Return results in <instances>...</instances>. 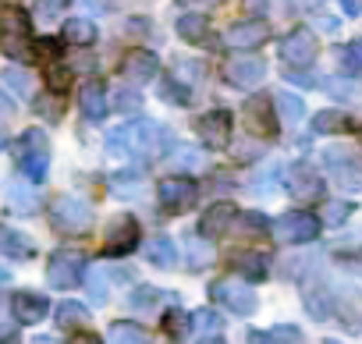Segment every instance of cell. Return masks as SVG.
<instances>
[{
  "label": "cell",
  "instance_id": "obj_1",
  "mask_svg": "<svg viewBox=\"0 0 362 344\" xmlns=\"http://www.w3.org/2000/svg\"><path fill=\"white\" fill-rule=\"evenodd\" d=\"M174 138L163 124L156 121H132L121 124L117 131H110L107 149L114 156H128V160H160L163 153H170Z\"/></svg>",
  "mask_w": 362,
  "mask_h": 344
},
{
  "label": "cell",
  "instance_id": "obj_2",
  "mask_svg": "<svg viewBox=\"0 0 362 344\" xmlns=\"http://www.w3.org/2000/svg\"><path fill=\"white\" fill-rule=\"evenodd\" d=\"M15 163L29 182H43L50 170V138L40 128H29L25 135H18L15 142Z\"/></svg>",
  "mask_w": 362,
  "mask_h": 344
},
{
  "label": "cell",
  "instance_id": "obj_3",
  "mask_svg": "<svg viewBox=\"0 0 362 344\" xmlns=\"http://www.w3.org/2000/svg\"><path fill=\"white\" fill-rule=\"evenodd\" d=\"M323 163L341 189H362V149L355 146H327Z\"/></svg>",
  "mask_w": 362,
  "mask_h": 344
},
{
  "label": "cell",
  "instance_id": "obj_4",
  "mask_svg": "<svg viewBox=\"0 0 362 344\" xmlns=\"http://www.w3.org/2000/svg\"><path fill=\"white\" fill-rule=\"evenodd\" d=\"M50 220L61 235H86L93 227V206L78 196H57L50 206Z\"/></svg>",
  "mask_w": 362,
  "mask_h": 344
},
{
  "label": "cell",
  "instance_id": "obj_5",
  "mask_svg": "<svg viewBox=\"0 0 362 344\" xmlns=\"http://www.w3.org/2000/svg\"><path fill=\"white\" fill-rule=\"evenodd\" d=\"M320 227H323L320 217H313L305 210H288V213H281L274 220V238L281 245H305V242H313L320 235Z\"/></svg>",
  "mask_w": 362,
  "mask_h": 344
},
{
  "label": "cell",
  "instance_id": "obj_6",
  "mask_svg": "<svg viewBox=\"0 0 362 344\" xmlns=\"http://www.w3.org/2000/svg\"><path fill=\"white\" fill-rule=\"evenodd\" d=\"M210 295H214V302H221L228 312H235V316H252L256 312V291H252V284H245V280H238V277H228V280H217V284H210Z\"/></svg>",
  "mask_w": 362,
  "mask_h": 344
},
{
  "label": "cell",
  "instance_id": "obj_7",
  "mask_svg": "<svg viewBox=\"0 0 362 344\" xmlns=\"http://www.w3.org/2000/svg\"><path fill=\"white\" fill-rule=\"evenodd\" d=\"M82 277H86V259H82V252L61 249V252L50 256V263H47V280H50L54 287L71 291V287L82 284Z\"/></svg>",
  "mask_w": 362,
  "mask_h": 344
},
{
  "label": "cell",
  "instance_id": "obj_8",
  "mask_svg": "<svg viewBox=\"0 0 362 344\" xmlns=\"http://www.w3.org/2000/svg\"><path fill=\"white\" fill-rule=\"evenodd\" d=\"M196 199H199V185L192 182V178H185V174H174V178H163L160 182V206L167 210V213H189L192 206H196Z\"/></svg>",
  "mask_w": 362,
  "mask_h": 344
},
{
  "label": "cell",
  "instance_id": "obj_9",
  "mask_svg": "<svg viewBox=\"0 0 362 344\" xmlns=\"http://www.w3.org/2000/svg\"><path fill=\"white\" fill-rule=\"evenodd\" d=\"M224 78L235 89H256L267 78V61L259 54H238V57H231L224 64Z\"/></svg>",
  "mask_w": 362,
  "mask_h": 344
},
{
  "label": "cell",
  "instance_id": "obj_10",
  "mask_svg": "<svg viewBox=\"0 0 362 344\" xmlns=\"http://www.w3.org/2000/svg\"><path fill=\"white\" fill-rule=\"evenodd\" d=\"M316 36L309 29H291L284 40H281V61L288 68H309L316 61Z\"/></svg>",
  "mask_w": 362,
  "mask_h": 344
},
{
  "label": "cell",
  "instance_id": "obj_11",
  "mask_svg": "<svg viewBox=\"0 0 362 344\" xmlns=\"http://www.w3.org/2000/svg\"><path fill=\"white\" fill-rule=\"evenodd\" d=\"M270 40V25L263 18H245V22H231L224 29V47L231 50H256L259 43Z\"/></svg>",
  "mask_w": 362,
  "mask_h": 344
},
{
  "label": "cell",
  "instance_id": "obj_12",
  "mask_svg": "<svg viewBox=\"0 0 362 344\" xmlns=\"http://www.w3.org/2000/svg\"><path fill=\"white\" fill-rule=\"evenodd\" d=\"M139 249V220L132 213H117L107 224V252L110 256H128Z\"/></svg>",
  "mask_w": 362,
  "mask_h": 344
},
{
  "label": "cell",
  "instance_id": "obj_13",
  "mask_svg": "<svg viewBox=\"0 0 362 344\" xmlns=\"http://www.w3.org/2000/svg\"><path fill=\"white\" fill-rule=\"evenodd\" d=\"M281 182L298 199H316L323 192V178L316 174V167H309V163H291L284 174H281Z\"/></svg>",
  "mask_w": 362,
  "mask_h": 344
},
{
  "label": "cell",
  "instance_id": "obj_14",
  "mask_svg": "<svg viewBox=\"0 0 362 344\" xmlns=\"http://www.w3.org/2000/svg\"><path fill=\"white\" fill-rule=\"evenodd\" d=\"M196 135L210 149H224L231 142V114L228 110H210L196 121Z\"/></svg>",
  "mask_w": 362,
  "mask_h": 344
},
{
  "label": "cell",
  "instance_id": "obj_15",
  "mask_svg": "<svg viewBox=\"0 0 362 344\" xmlns=\"http://www.w3.org/2000/svg\"><path fill=\"white\" fill-rule=\"evenodd\" d=\"M0 50L8 57H25L29 54V22L22 11H8L4 32H0Z\"/></svg>",
  "mask_w": 362,
  "mask_h": 344
},
{
  "label": "cell",
  "instance_id": "obj_16",
  "mask_svg": "<svg viewBox=\"0 0 362 344\" xmlns=\"http://www.w3.org/2000/svg\"><path fill=\"white\" fill-rule=\"evenodd\" d=\"M47 312H50L47 295H40V291H15V295H11V316H15L18 323H25V326L43 323Z\"/></svg>",
  "mask_w": 362,
  "mask_h": 344
},
{
  "label": "cell",
  "instance_id": "obj_17",
  "mask_svg": "<svg viewBox=\"0 0 362 344\" xmlns=\"http://www.w3.org/2000/svg\"><path fill=\"white\" fill-rule=\"evenodd\" d=\"M156 75H160V61H156V54H149V50H132V54L121 61V78H128L132 85L153 82Z\"/></svg>",
  "mask_w": 362,
  "mask_h": 344
},
{
  "label": "cell",
  "instance_id": "obj_18",
  "mask_svg": "<svg viewBox=\"0 0 362 344\" xmlns=\"http://www.w3.org/2000/svg\"><path fill=\"white\" fill-rule=\"evenodd\" d=\"M78 107H82V117H89V121H103L107 110H110V100H107L103 82H96V78L86 82L82 93H78Z\"/></svg>",
  "mask_w": 362,
  "mask_h": 344
},
{
  "label": "cell",
  "instance_id": "obj_19",
  "mask_svg": "<svg viewBox=\"0 0 362 344\" xmlns=\"http://www.w3.org/2000/svg\"><path fill=\"white\" fill-rule=\"evenodd\" d=\"M274 110L277 107H270L267 100H249L245 103V121H249V128H252V135H274Z\"/></svg>",
  "mask_w": 362,
  "mask_h": 344
},
{
  "label": "cell",
  "instance_id": "obj_20",
  "mask_svg": "<svg viewBox=\"0 0 362 344\" xmlns=\"http://www.w3.org/2000/svg\"><path fill=\"white\" fill-rule=\"evenodd\" d=\"M235 217H238V210H235L231 203H217V206H210V210L203 213L199 231H203V235H224L228 227H235Z\"/></svg>",
  "mask_w": 362,
  "mask_h": 344
},
{
  "label": "cell",
  "instance_id": "obj_21",
  "mask_svg": "<svg viewBox=\"0 0 362 344\" xmlns=\"http://www.w3.org/2000/svg\"><path fill=\"white\" fill-rule=\"evenodd\" d=\"M146 259H149L153 266H160V270H170V266H177V245H174V238H167V235H156V238L146 245Z\"/></svg>",
  "mask_w": 362,
  "mask_h": 344
},
{
  "label": "cell",
  "instance_id": "obj_22",
  "mask_svg": "<svg viewBox=\"0 0 362 344\" xmlns=\"http://www.w3.org/2000/svg\"><path fill=\"white\" fill-rule=\"evenodd\" d=\"M231 263H235V270L242 277H252V280H267L270 277V259L263 252H238Z\"/></svg>",
  "mask_w": 362,
  "mask_h": 344
},
{
  "label": "cell",
  "instance_id": "obj_23",
  "mask_svg": "<svg viewBox=\"0 0 362 344\" xmlns=\"http://www.w3.org/2000/svg\"><path fill=\"white\" fill-rule=\"evenodd\" d=\"M0 252L11 256V259H29L33 256V242L18 231H11L8 224H0Z\"/></svg>",
  "mask_w": 362,
  "mask_h": 344
},
{
  "label": "cell",
  "instance_id": "obj_24",
  "mask_svg": "<svg viewBox=\"0 0 362 344\" xmlns=\"http://www.w3.org/2000/svg\"><path fill=\"white\" fill-rule=\"evenodd\" d=\"M274 103H277V117H281L284 124H298V121L305 117L302 96H295V93H288V89H281V93L274 96Z\"/></svg>",
  "mask_w": 362,
  "mask_h": 344
},
{
  "label": "cell",
  "instance_id": "obj_25",
  "mask_svg": "<svg viewBox=\"0 0 362 344\" xmlns=\"http://www.w3.org/2000/svg\"><path fill=\"white\" fill-rule=\"evenodd\" d=\"M54 319H57L61 330H75V326H86L89 323V309L82 302H61L54 309Z\"/></svg>",
  "mask_w": 362,
  "mask_h": 344
},
{
  "label": "cell",
  "instance_id": "obj_26",
  "mask_svg": "<svg viewBox=\"0 0 362 344\" xmlns=\"http://www.w3.org/2000/svg\"><path fill=\"white\" fill-rule=\"evenodd\" d=\"M110 344H149V333L139 326V323H128V319H117L110 323Z\"/></svg>",
  "mask_w": 362,
  "mask_h": 344
},
{
  "label": "cell",
  "instance_id": "obj_27",
  "mask_svg": "<svg viewBox=\"0 0 362 344\" xmlns=\"http://www.w3.org/2000/svg\"><path fill=\"white\" fill-rule=\"evenodd\" d=\"M174 29H177V36L185 40V43H199L210 32V22H206V15H181L174 22Z\"/></svg>",
  "mask_w": 362,
  "mask_h": 344
},
{
  "label": "cell",
  "instance_id": "obj_28",
  "mask_svg": "<svg viewBox=\"0 0 362 344\" xmlns=\"http://www.w3.org/2000/svg\"><path fill=\"white\" fill-rule=\"evenodd\" d=\"M64 40L75 43V47H89V43H96V25L89 18H68L64 22Z\"/></svg>",
  "mask_w": 362,
  "mask_h": 344
},
{
  "label": "cell",
  "instance_id": "obj_29",
  "mask_svg": "<svg viewBox=\"0 0 362 344\" xmlns=\"http://www.w3.org/2000/svg\"><path fill=\"white\" fill-rule=\"evenodd\" d=\"M344 128H351V121H348L341 110H320V114L313 117V131H316V135H337V131H344Z\"/></svg>",
  "mask_w": 362,
  "mask_h": 344
},
{
  "label": "cell",
  "instance_id": "obj_30",
  "mask_svg": "<svg viewBox=\"0 0 362 344\" xmlns=\"http://www.w3.org/2000/svg\"><path fill=\"white\" fill-rule=\"evenodd\" d=\"M8 203H11L18 213H33V210L40 206V196H36L29 185H22V182H8Z\"/></svg>",
  "mask_w": 362,
  "mask_h": 344
},
{
  "label": "cell",
  "instance_id": "obj_31",
  "mask_svg": "<svg viewBox=\"0 0 362 344\" xmlns=\"http://www.w3.org/2000/svg\"><path fill=\"white\" fill-rule=\"evenodd\" d=\"M163 330H167L174 340L189 337V333H192V316H189L185 309H170V312L163 316Z\"/></svg>",
  "mask_w": 362,
  "mask_h": 344
},
{
  "label": "cell",
  "instance_id": "obj_32",
  "mask_svg": "<svg viewBox=\"0 0 362 344\" xmlns=\"http://www.w3.org/2000/svg\"><path fill=\"white\" fill-rule=\"evenodd\" d=\"M210 263H214V249H210L203 238L192 235V238H189V266H192V270H206Z\"/></svg>",
  "mask_w": 362,
  "mask_h": 344
},
{
  "label": "cell",
  "instance_id": "obj_33",
  "mask_svg": "<svg viewBox=\"0 0 362 344\" xmlns=\"http://www.w3.org/2000/svg\"><path fill=\"white\" fill-rule=\"evenodd\" d=\"M334 263H337L341 270H348L351 277H362V245H355V249H341V252H334Z\"/></svg>",
  "mask_w": 362,
  "mask_h": 344
},
{
  "label": "cell",
  "instance_id": "obj_34",
  "mask_svg": "<svg viewBox=\"0 0 362 344\" xmlns=\"http://www.w3.org/2000/svg\"><path fill=\"white\" fill-rule=\"evenodd\" d=\"M221 312H214V309H199V312H192V330L196 333H217L221 330Z\"/></svg>",
  "mask_w": 362,
  "mask_h": 344
},
{
  "label": "cell",
  "instance_id": "obj_35",
  "mask_svg": "<svg viewBox=\"0 0 362 344\" xmlns=\"http://www.w3.org/2000/svg\"><path fill=\"white\" fill-rule=\"evenodd\" d=\"M4 82H8V89H15L18 96H33V75H29V71L8 68V71H4Z\"/></svg>",
  "mask_w": 362,
  "mask_h": 344
},
{
  "label": "cell",
  "instance_id": "obj_36",
  "mask_svg": "<svg viewBox=\"0 0 362 344\" xmlns=\"http://www.w3.org/2000/svg\"><path fill=\"white\" fill-rule=\"evenodd\" d=\"M305 309H309L313 319H327V316H330V295L320 291V287L309 291V295H305Z\"/></svg>",
  "mask_w": 362,
  "mask_h": 344
},
{
  "label": "cell",
  "instance_id": "obj_37",
  "mask_svg": "<svg viewBox=\"0 0 362 344\" xmlns=\"http://www.w3.org/2000/svg\"><path fill=\"white\" fill-rule=\"evenodd\" d=\"M351 213H355V206H351L348 199H334V203L323 206V220H327V224H344Z\"/></svg>",
  "mask_w": 362,
  "mask_h": 344
},
{
  "label": "cell",
  "instance_id": "obj_38",
  "mask_svg": "<svg viewBox=\"0 0 362 344\" xmlns=\"http://www.w3.org/2000/svg\"><path fill=\"white\" fill-rule=\"evenodd\" d=\"M156 302H163V291H160V287H146V284H142V287L132 291V305L142 309V312H146V309H156Z\"/></svg>",
  "mask_w": 362,
  "mask_h": 344
},
{
  "label": "cell",
  "instance_id": "obj_39",
  "mask_svg": "<svg viewBox=\"0 0 362 344\" xmlns=\"http://www.w3.org/2000/svg\"><path fill=\"white\" fill-rule=\"evenodd\" d=\"M160 100H163V103H177V107H189V93L181 89L174 78H167V82L160 85Z\"/></svg>",
  "mask_w": 362,
  "mask_h": 344
},
{
  "label": "cell",
  "instance_id": "obj_40",
  "mask_svg": "<svg viewBox=\"0 0 362 344\" xmlns=\"http://www.w3.org/2000/svg\"><path fill=\"white\" fill-rule=\"evenodd\" d=\"M242 235H263L267 231V217L263 213H238V224H235Z\"/></svg>",
  "mask_w": 362,
  "mask_h": 344
},
{
  "label": "cell",
  "instance_id": "obj_41",
  "mask_svg": "<svg viewBox=\"0 0 362 344\" xmlns=\"http://www.w3.org/2000/svg\"><path fill=\"white\" fill-rule=\"evenodd\" d=\"M71 0H36V18H57Z\"/></svg>",
  "mask_w": 362,
  "mask_h": 344
},
{
  "label": "cell",
  "instance_id": "obj_42",
  "mask_svg": "<svg viewBox=\"0 0 362 344\" xmlns=\"http://www.w3.org/2000/svg\"><path fill=\"white\" fill-rule=\"evenodd\" d=\"M36 110H40L47 121H61V96H43Z\"/></svg>",
  "mask_w": 362,
  "mask_h": 344
},
{
  "label": "cell",
  "instance_id": "obj_43",
  "mask_svg": "<svg viewBox=\"0 0 362 344\" xmlns=\"http://www.w3.org/2000/svg\"><path fill=\"white\" fill-rule=\"evenodd\" d=\"M270 333H274L277 344H302V333H298L295 326H277V330H270Z\"/></svg>",
  "mask_w": 362,
  "mask_h": 344
},
{
  "label": "cell",
  "instance_id": "obj_44",
  "mask_svg": "<svg viewBox=\"0 0 362 344\" xmlns=\"http://www.w3.org/2000/svg\"><path fill=\"white\" fill-rule=\"evenodd\" d=\"M135 107H142L139 93H117L114 96V110H135Z\"/></svg>",
  "mask_w": 362,
  "mask_h": 344
},
{
  "label": "cell",
  "instance_id": "obj_45",
  "mask_svg": "<svg viewBox=\"0 0 362 344\" xmlns=\"http://www.w3.org/2000/svg\"><path fill=\"white\" fill-rule=\"evenodd\" d=\"M68 82H71V71L68 68H50V89H68Z\"/></svg>",
  "mask_w": 362,
  "mask_h": 344
},
{
  "label": "cell",
  "instance_id": "obj_46",
  "mask_svg": "<svg viewBox=\"0 0 362 344\" xmlns=\"http://www.w3.org/2000/svg\"><path fill=\"white\" fill-rule=\"evenodd\" d=\"M249 344H277L274 333H263V330H249Z\"/></svg>",
  "mask_w": 362,
  "mask_h": 344
},
{
  "label": "cell",
  "instance_id": "obj_47",
  "mask_svg": "<svg viewBox=\"0 0 362 344\" xmlns=\"http://www.w3.org/2000/svg\"><path fill=\"white\" fill-rule=\"evenodd\" d=\"M0 344H22L15 326H0Z\"/></svg>",
  "mask_w": 362,
  "mask_h": 344
},
{
  "label": "cell",
  "instance_id": "obj_48",
  "mask_svg": "<svg viewBox=\"0 0 362 344\" xmlns=\"http://www.w3.org/2000/svg\"><path fill=\"white\" fill-rule=\"evenodd\" d=\"M15 114V103H11V96H4V93H0V121H8Z\"/></svg>",
  "mask_w": 362,
  "mask_h": 344
},
{
  "label": "cell",
  "instance_id": "obj_49",
  "mask_svg": "<svg viewBox=\"0 0 362 344\" xmlns=\"http://www.w3.org/2000/svg\"><path fill=\"white\" fill-rule=\"evenodd\" d=\"M341 8H344V15H362V0H341Z\"/></svg>",
  "mask_w": 362,
  "mask_h": 344
},
{
  "label": "cell",
  "instance_id": "obj_50",
  "mask_svg": "<svg viewBox=\"0 0 362 344\" xmlns=\"http://www.w3.org/2000/svg\"><path fill=\"white\" fill-rule=\"evenodd\" d=\"M68 344H103V340H100L96 333H75V337H71Z\"/></svg>",
  "mask_w": 362,
  "mask_h": 344
},
{
  "label": "cell",
  "instance_id": "obj_51",
  "mask_svg": "<svg viewBox=\"0 0 362 344\" xmlns=\"http://www.w3.org/2000/svg\"><path fill=\"white\" fill-rule=\"evenodd\" d=\"M245 8H249V11H267L270 0H245Z\"/></svg>",
  "mask_w": 362,
  "mask_h": 344
},
{
  "label": "cell",
  "instance_id": "obj_52",
  "mask_svg": "<svg viewBox=\"0 0 362 344\" xmlns=\"http://www.w3.org/2000/svg\"><path fill=\"white\" fill-rule=\"evenodd\" d=\"M348 57H351V61H358V64H362V40H358V43H351V47H348Z\"/></svg>",
  "mask_w": 362,
  "mask_h": 344
},
{
  "label": "cell",
  "instance_id": "obj_53",
  "mask_svg": "<svg viewBox=\"0 0 362 344\" xmlns=\"http://www.w3.org/2000/svg\"><path fill=\"white\" fill-rule=\"evenodd\" d=\"M313 4H320V0H291V8H313Z\"/></svg>",
  "mask_w": 362,
  "mask_h": 344
},
{
  "label": "cell",
  "instance_id": "obj_54",
  "mask_svg": "<svg viewBox=\"0 0 362 344\" xmlns=\"http://www.w3.org/2000/svg\"><path fill=\"white\" fill-rule=\"evenodd\" d=\"M8 280H11V273H8L4 266H0V287H8Z\"/></svg>",
  "mask_w": 362,
  "mask_h": 344
},
{
  "label": "cell",
  "instance_id": "obj_55",
  "mask_svg": "<svg viewBox=\"0 0 362 344\" xmlns=\"http://www.w3.org/2000/svg\"><path fill=\"white\" fill-rule=\"evenodd\" d=\"M199 344H228L224 337H206V340H199Z\"/></svg>",
  "mask_w": 362,
  "mask_h": 344
},
{
  "label": "cell",
  "instance_id": "obj_56",
  "mask_svg": "<svg viewBox=\"0 0 362 344\" xmlns=\"http://www.w3.org/2000/svg\"><path fill=\"white\" fill-rule=\"evenodd\" d=\"M33 344H57V340H54V337H36Z\"/></svg>",
  "mask_w": 362,
  "mask_h": 344
},
{
  "label": "cell",
  "instance_id": "obj_57",
  "mask_svg": "<svg viewBox=\"0 0 362 344\" xmlns=\"http://www.w3.org/2000/svg\"><path fill=\"white\" fill-rule=\"evenodd\" d=\"M189 4H217V0H189Z\"/></svg>",
  "mask_w": 362,
  "mask_h": 344
},
{
  "label": "cell",
  "instance_id": "obj_58",
  "mask_svg": "<svg viewBox=\"0 0 362 344\" xmlns=\"http://www.w3.org/2000/svg\"><path fill=\"white\" fill-rule=\"evenodd\" d=\"M0 149H4V135H0Z\"/></svg>",
  "mask_w": 362,
  "mask_h": 344
},
{
  "label": "cell",
  "instance_id": "obj_59",
  "mask_svg": "<svg viewBox=\"0 0 362 344\" xmlns=\"http://www.w3.org/2000/svg\"><path fill=\"white\" fill-rule=\"evenodd\" d=\"M323 344H337V340H323Z\"/></svg>",
  "mask_w": 362,
  "mask_h": 344
}]
</instances>
